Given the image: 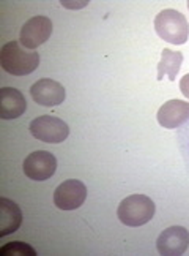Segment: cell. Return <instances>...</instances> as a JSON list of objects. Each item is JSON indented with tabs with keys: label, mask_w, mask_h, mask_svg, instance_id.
Returning <instances> with one entry per match:
<instances>
[{
	"label": "cell",
	"mask_w": 189,
	"mask_h": 256,
	"mask_svg": "<svg viewBox=\"0 0 189 256\" xmlns=\"http://www.w3.org/2000/svg\"><path fill=\"white\" fill-rule=\"evenodd\" d=\"M0 65L14 76H25L33 73L39 65V54L25 51L19 42H8L0 49Z\"/></svg>",
	"instance_id": "cell-1"
},
{
	"label": "cell",
	"mask_w": 189,
	"mask_h": 256,
	"mask_svg": "<svg viewBox=\"0 0 189 256\" xmlns=\"http://www.w3.org/2000/svg\"><path fill=\"white\" fill-rule=\"evenodd\" d=\"M155 30L164 42L172 44H185L189 38L188 19L174 8L163 10L155 18Z\"/></svg>",
	"instance_id": "cell-2"
},
{
	"label": "cell",
	"mask_w": 189,
	"mask_h": 256,
	"mask_svg": "<svg viewBox=\"0 0 189 256\" xmlns=\"http://www.w3.org/2000/svg\"><path fill=\"white\" fill-rule=\"evenodd\" d=\"M156 206L145 194H131L125 198L117 209V216L126 226H142L152 222Z\"/></svg>",
	"instance_id": "cell-3"
},
{
	"label": "cell",
	"mask_w": 189,
	"mask_h": 256,
	"mask_svg": "<svg viewBox=\"0 0 189 256\" xmlns=\"http://www.w3.org/2000/svg\"><path fill=\"white\" fill-rule=\"evenodd\" d=\"M28 128L33 138L49 144L63 142L69 134L68 124L54 116H39L30 122Z\"/></svg>",
	"instance_id": "cell-4"
},
{
	"label": "cell",
	"mask_w": 189,
	"mask_h": 256,
	"mask_svg": "<svg viewBox=\"0 0 189 256\" xmlns=\"http://www.w3.org/2000/svg\"><path fill=\"white\" fill-rule=\"evenodd\" d=\"M52 21L47 16H33L21 28L19 43L25 49H36L52 35Z\"/></svg>",
	"instance_id": "cell-5"
},
{
	"label": "cell",
	"mask_w": 189,
	"mask_h": 256,
	"mask_svg": "<svg viewBox=\"0 0 189 256\" xmlns=\"http://www.w3.org/2000/svg\"><path fill=\"white\" fill-rule=\"evenodd\" d=\"M87 200V186L77 179L60 184L54 192V204L60 210H76Z\"/></svg>",
	"instance_id": "cell-6"
},
{
	"label": "cell",
	"mask_w": 189,
	"mask_h": 256,
	"mask_svg": "<svg viewBox=\"0 0 189 256\" xmlns=\"http://www.w3.org/2000/svg\"><path fill=\"white\" fill-rule=\"evenodd\" d=\"M24 174L32 180H46L51 179L57 170V158L54 154L47 150L32 152L24 160Z\"/></svg>",
	"instance_id": "cell-7"
},
{
	"label": "cell",
	"mask_w": 189,
	"mask_h": 256,
	"mask_svg": "<svg viewBox=\"0 0 189 256\" xmlns=\"http://www.w3.org/2000/svg\"><path fill=\"white\" fill-rule=\"evenodd\" d=\"M189 247V231L183 226H171L164 230L156 240V248L159 254L178 256L183 254Z\"/></svg>",
	"instance_id": "cell-8"
},
{
	"label": "cell",
	"mask_w": 189,
	"mask_h": 256,
	"mask_svg": "<svg viewBox=\"0 0 189 256\" xmlns=\"http://www.w3.org/2000/svg\"><path fill=\"white\" fill-rule=\"evenodd\" d=\"M30 95L35 103L41 106H57L65 102L66 90L65 87L52 80H39L30 87Z\"/></svg>",
	"instance_id": "cell-9"
},
{
	"label": "cell",
	"mask_w": 189,
	"mask_h": 256,
	"mask_svg": "<svg viewBox=\"0 0 189 256\" xmlns=\"http://www.w3.org/2000/svg\"><path fill=\"white\" fill-rule=\"evenodd\" d=\"M156 117L161 126L174 130L189 119V103L183 100H169L159 108Z\"/></svg>",
	"instance_id": "cell-10"
},
{
	"label": "cell",
	"mask_w": 189,
	"mask_h": 256,
	"mask_svg": "<svg viewBox=\"0 0 189 256\" xmlns=\"http://www.w3.org/2000/svg\"><path fill=\"white\" fill-rule=\"evenodd\" d=\"M27 110L25 96L13 87L0 88V119L11 120L21 117Z\"/></svg>",
	"instance_id": "cell-11"
},
{
	"label": "cell",
	"mask_w": 189,
	"mask_h": 256,
	"mask_svg": "<svg viewBox=\"0 0 189 256\" xmlns=\"http://www.w3.org/2000/svg\"><path fill=\"white\" fill-rule=\"evenodd\" d=\"M22 223V212L19 206L6 198H0V238L13 234Z\"/></svg>",
	"instance_id": "cell-12"
},
{
	"label": "cell",
	"mask_w": 189,
	"mask_h": 256,
	"mask_svg": "<svg viewBox=\"0 0 189 256\" xmlns=\"http://www.w3.org/2000/svg\"><path fill=\"white\" fill-rule=\"evenodd\" d=\"M183 64V54L172 49H164L161 52V62L158 64V81H163L167 76L171 81L177 80V74L180 72Z\"/></svg>",
	"instance_id": "cell-13"
},
{
	"label": "cell",
	"mask_w": 189,
	"mask_h": 256,
	"mask_svg": "<svg viewBox=\"0 0 189 256\" xmlns=\"http://www.w3.org/2000/svg\"><path fill=\"white\" fill-rule=\"evenodd\" d=\"M0 254L8 256V254H19V256H35L36 252L33 247H30L28 244L16 240V242H8L3 247H0Z\"/></svg>",
	"instance_id": "cell-14"
},
{
	"label": "cell",
	"mask_w": 189,
	"mask_h": 256,
	"mask_svg": "<svg viewBox=\"0 0 189 256\" xmlns=\"http://www.w3.org/2000/svg\"><path fill=\"white\" fill-rule=\"evenodd\" d=\"M180 90H182V94L189 100V73L182 78V81H180Z\"/></svg>",
	"instance_id": "cell-15"
},
{
	"label": "cell",
	"mask_w": 189,
	"mask_h": 256,
	"mask_svg": "<svg viewBox=\"0 0 189 256\" xmlns=\"http://www.w3.org/2000/svg\"><path fill=\"white\" fill-rule=\"evenodd\" d=\"M87 4H88L87 0H82L81 4H68V2H62V5L66 6V8H82V6H85Z\"/></svg>",
	"instance_id": "cell-16"
},
{
	"label": "cell",
	"mask_w": 189,
	"mask_h": 256,
	"mask_svg": "<svg viewBox=\"0 0 189 256\" xmlns=\"http://www.w3.org/2000/svg\"><path fill=\"white\" fill-rule=\"evenodd\" d=\"M188 10H189V2H188Z\"/></svg>",
	"instance_id": "cell-17"
}]
</instances>
